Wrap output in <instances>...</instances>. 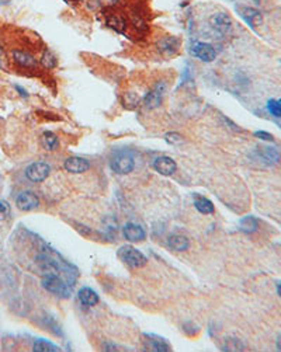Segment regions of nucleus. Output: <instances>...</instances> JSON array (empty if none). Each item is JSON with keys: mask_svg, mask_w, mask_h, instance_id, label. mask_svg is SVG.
Here are the masks:
<instances>
[{"mask_svg": "<svg viewBox=\"0 0 281 352\" xmlns=\"http://www.w3.org/2000/svg\"><path fill=\"white\" fill-rule=\"evenodd\" d=\"M41 285H42L45 291H48L50 293L61 297V299H68L72 295L71 286L68 285V282L65 279H62L61 276L55 274V272L45 274L42 276V279H41Z\"/></svg>", "mask_w": 281, "mask_h": 352, "instance_id": "1", "label": "nucleus"}, {"mask_svg": "<svg viewBox=\"0 0 281 352\" xmlns=\"http://www.w3.org/2000/svg\"><path fill=\"white\" fill-rule=\"evenodd\" d=\"M110 167L111 170L120 176L129 174L135 169V157L128 150H118L111 156Z\"/></svg>", "mask_w": 281, "mask_h": 352, "instance_id": "2", "label": "nucleus"}, {"mask_svg": "<svg viewBox=\"0 0 281 352\" xmlns=\"http://www.w3.org/2000/svg\"><path fill=\"white\" fill-rule=\"evenodd\" d=\"M118 259L121 260L124 264L129 267V268H142L148 263V259L143 253H141L137 248L131 247V246H122L120 250L117 251Z\"/></svg>", "mask_w": 281, "mask_h": 352, "instance_id": "3", "label": "nucleus"}, {"mask_svg": "<svg viewBox=\"0 0 281 352\" xmlns=\"http://www.w3.org/2000/svg\"><path fill=\"white\" fill-rule=\"evenodd\" d=\"M51 174V166L45 161H35L26 169V177L33 182H42Z\"/></svg>", "mask_w": 281, "mask_h": 352, "instance_id": "4", "label": "nucleus"}, {"mask_svg": "<svg viewBox=\"0 0 281 352\" xmlns=\"http://www.w3.org/2000/svg\"><path fill=\"white\" fill-rule=\"evenodd\" d=\"M190 51H191V55L194 58H197V59H200L201 62H205V63H210V62L215 61V58H217V51L208 42H201V41L194 42Z\"/></svg>", "mask_w": 281, "mask_h": 352, "instance_id": "5", "label": "nucleus"}, {"mask_svg": "<svg viewBox=\"0 0 281 352\" xmlns=\"http://www.w3.org/2000/svg\"><path fill=\"white\" fill-rule=\"evenodd\" d=\"M210 26L217 33L229 34L232 30V18L225 11H218L210 17Z\"/></svg>", "mask_w": 281, "mask_h": 352, "instance_id": "6", "label": "nucleus"}, {"mask_svg": "<svg viewBox=\"0 0 281 352\" xmlns=\"http://www.w3.org/2000/svg\"><path fill=\"white\" fill-rule=\"evenodd\" d=\"M166 93V84L163 82L158 83L152 91H149L145 99L142 100L143 105L149 108V110H154V108H158L160 104H162V100H163V96Z\"/></svg>", "mask_w": 281, "mask_h": 352, "instance_id": "7", "label": "nucleus"}, {"mask_svg": "<svg viewBox=\"0 0 281 352\" xmlns=\"http://www.w3.org/2000/svg\"><path fill=\"white\" fill-rule=\"evenodd\" d=\"M236 11L239 13V16L242 17L243 20L249 24L250 27H259L263 24V16L259 10H256L253 7L249 6H237Z\"/></svg>", "mask_w": 281, "mask_h": 352, "instance_id": "8", "label": "nucleus"}, {"mask_svg": "<svg viewBox=\"0 0 281 352\" xmlns=\"http://www.w3.org/2000/svg\"><path fill=\"white\" fill-rule=\"evenodd\" d=\"M154 166L155 171H158L160 176L165 177H170L171 174H175L177 170V165L175 160L169 157V156H159L154 160Z\"/></svg>", "mask_w": 281, "mask_h": 352, "instance_id": "9", "label": "nucleus"}, {"mask_svg": "<svg viewBox=\"0 0 281 352\" xmlns=\"http://www.w3.org/2000/svg\"><path fill=\"white\" fill-rule=\"evenodd\" d=\"M256 159L260 160L266 166H274L280 160V152L274 146H263L257 148L254 152Z\"/></svg>", "mask_w": 281, "mask_h": 352, "instance_id": "10", "label": "nucleus"}, {"mask_svg": "<svg viewBox=\"0 0 281 352\" xmlns=\"http://www.w3.org/2000/svg\"><path fill=\"white\" fill-rule=\"evenodd\" d=\"M16 205L18 209L24 212L34 210L39 206V198L31 191H23L16 198Z\"/></svg>", "mask_w": 281, "mask_h": 352, "instance_id": "11", "label": "nucleus"}, {"mask_svg": "<svg viewBox=\"0 0 281 352\" xmlns=\"http://www.w3.org/2000/svg\"><path fill=\"white\" fill-rule=\"evenodd\" d=\"M122 236L125 237L128 242L139 243L146 239V230L138 223L129 222V223L124 225V227H122Z\"/></svg>", "mask_w": 281, "mask_h": 352, "instance_id": "12", "label": "nucleus"}, {"mask_svg": "<svg viewBox=\"0 0 281 352\" xmlns=\"http://www.w3.org/2000/svg\"><path fill=\"white\" fill-rule=\"evenodd\" d=\"M143 347L146 351L154 352H167L171 348L167 342L159 336H154V334H145V341H143Z\"/></svg>", "mask_w": 281, "mask_h": 352, "instance_id": "13", "label": "nucleus"}, {"mask_svg": "<svg viewBox=\"0 0 281 352\" xmlns=\"http://www.w3.org/2000/svg\"><path fill=\"white\" fill-rule=\"evenodd\" d=\"M63 167L65 170L69 171V173H73V174H80V173H84L90 169V163L89 160L83 159V157H79V156H72V157H68L63 163Z\"/></svg>", "mask_w": 281, "mask_h": 352, "instance_id": "14", "label": "nucleus"}, {"mask_svg": "<svg viewBox=\"0 0 281 352\" xmlns=\"http://www.w3.org/2000/svg\"><path fill=\"white\" fill-rule=\"evenodd\" d=\"M77 297H79V302L82 303L83 306H89V308H93L99 303V295L89 286H84L80 291L77 292Z\"/></svg>", "mask_w": 281, "mask_h": 352, "instance_id": "15", "label": "nucleus"}, {"mask_svg": "<svg viewBox=\"0 0 281 352\" xmlns=\"http://www.w3.org/2000/svg\"><path fill=\"white\" fill-rule=\"evenodd\" d=\"M11 55H13V59H14V62H16L17 65H20V66L28 67V69H30V67L37 66V61H35V58H34L31 54L26 52V51L14 50Z\"/></svg>", "mask_w": 281, "mask_h": 352, "instance_id": "16", "label": "nucleus"}, {"mask_svg": "<svg viewBox=\"0 0 281 352\" xmlns=\"http://www.w3.org/2000/svg\"><path fill=\"white\" fill-rule=\"evenodd\" d=\"M158 50L160 51V54L163 55H173L179 48V39L175 37H165L160 41H158Z\"/></svg>", "mask_w": 281, "mask_h": 352, "instance_id": "17", "label": "nucleus"}, {"mask_svg": "<svg viewBox=\"0 0 281 352\" xmlns=\"http://www.w3.org/2000/svg\"><path fill=\"white\" fill-rule=\"evenodd\" d=\"M167 244L175 251H186L190 247L188 239L186 236H183V234H171V236H169Z\"/></svg>", "mask_w": 281, "mask_h": 352, "instance_id": "18", "label": "nucleus"}, {"mask_svg": "<svg viewBox=\"0 0 281 352\" xmlns=\"http://www.w3.org/2000/svg\"><path fill=\"white\" fill-rule=\"evenodd\" d=\"M41 145H42V148H44L45 150L52 152V150H56V149L59 148V138H58L54 132L47 131V132L42 133V136H41Z\"/></svg>", "mask_w": 281, "mask_h": 352, "instance_id": "19", "label": "nucleus"}, {"mask_svg": "<svg viewBox=\"0 0 281 352\" xmlns=\"http://www.w3.org/2000/svg\"><path fill=\"white\" fill-rule=\"evenodd\" d=\"M107 24L117 33H124L127 28V20L121 14H110L107 17Z\"/></svg>", "mask_w": 281, "mask_h": 352, "instance_id": "20", "label": "nucleus"}, {"mask_svg": "<svg viewBox=\"0 0 281 352\" xmlns=\"http://www.w3.org/2000/svg\"><path fill=\"white\" fill-rule=\"evenodd\" d=\"M194 206H196V209L199 210L200 214L203 215H212L215 210L214 204L205 197H197L194 199Z\"/></svg>", "mask_w": 281, "mask_h": 352, "instance_id": "21", "label": "nucleus"}, {"mask_svg": "<svg viewBox=\"0 0 281 352\" xmlns=\"http://www.w3.org/2000/svg\"><path fill=\"white\" fill-rule=\"evenodd\" d=\"M239 227L241 230L245 231V233H254V231L259 229V220L253 218V216H245L241 222H239Z\"/></svg>", "mask_w": 281, "mask_h": 352, "instance_id": "22", "label": "nucleus"}, {"mask_svg": "<svg viewBox=\"0 0 281 352\" xmlns=\"http://www.w3.org/2000/svg\"><path fill=\"white\" fill-rule=\"evenodd\" d=\"M33 351L35 352H55V351H59V348L56 347L55 344H52V342L47 341V340H42V338H38V340H35V342H34L33 345Z\"/></svg>", "mask_w": 281, "mask_h": 352, "instance_id": "23", "label": "nucleus"}, {"mask_svg": "<svg viewBox=\"0 0 281 352\" xmlns=\"http://www.w3.org/2000/svg\"><path fill=\"white\" fill-rule=\"evenodd\" d=\"M224 351H245L246 348H245V344H243L239 338H235V337H232V338H228L225 342H224V348H222Z\"/></svg>", "mask_w": 281, "mask_h": 352, "instance_id": "24", "label": "nucleus"}, {"mask_svg": "<svg viewBox=\"0 0 281 352\" xmlns=\"http://www.w3.org/2000/svg\"><path fill=\"white\" fill-rule=\"evenodd\" d=\"M267 110L273 116L281 118V100H269L267 101Z\"/></svg>", "mask_w": 281, "mask_h": 352, "instance_id": "25", "label": "nucleus"}, {"mask_svg": "<svg viewBox=\"0 0 281 352\" xmlns=\"http://www.w3.org/2000/svg\"><path fill=\"white\" fill-rule=\"evenodd\" d=\"M41 65L47 69H54L56 66V59L55 56L51 54L50 51H45L41 58Z\"/></svg>", "mask_w": 281, "mask_h": 352, "instance_id": "26", "label": "nucleus"}, {"mask_svg": "<svg viewBox=\"0 0 281 352\" xmlns=\"http://www.w3.org/2000/svg\"><path fill=\"white\" fill-rule=\"evenodd\" d=\"M11 214V208L9 202H6L3 199H0V222L6 220Z\"/></svg>", "mask_w": 281, "mask_h": 352, "instance_id": "27", "label": "nucleus"}, {"mask_svg": "<svg viewBox=\"0 0 281 352\" xmlns=\"http://www.w3.org/2000/svg\"><path fill=\"white\" fill-rule=\"evenodd\" d=\"M139 101H141V100H139V97H137L135 94H128L127 97L124 99V105L127 107L128 110H134Z\"/></svg>", "mask_w": 281, "mask_h": 352, "instance_id": "28", "label": "nucleus"}, {"mask_svg": "<svg viewBox=\"0 0 281 352\" xmlns=\"http://www.w3.org/2000/svg\"><path fill=\"white\" fill-rule=\"evenodd\" d=\"M9 58H7V54L5 52V50L2 48V45H0V69L2 71H7L9 69Z\"/></svg>", "mask_w": 281, "mask_h": 352, "instance_id": "29", "label": "nucleus"}, {"mask_svg": "<svg viewBox=\"0 0 281 352\" xmlns=\"http://www.w3.org/2000/svg\"><path fill=\"white\" fill-rule=\"evenodd\" d=\"M165 139H166V142L170 143V145H176V143H179V142H183L182 135H179V133H175V132L166 133Z\"/></svg>", "mask_w": 281, "mask_h": 352, "instance_id": "30", "label": "nucleus"}, {"mask_svg": "<svg viewBox=\"0 0 281 352\" xmlns=\"http://www.w3.org/2000/svg\"><path fill=\"white\" fill-rule=\"evenodd\" d=\"M254 136L262 139V140H266V142H274V136L270 132H266V131H256Z\"/></svg>", "mask_w": 281, "mask_h": 352, "instance_id": "31", "label": "nucleus"}, {"mask_svg": "<svg viewBox=\"0 0 281 352\" xmlns=\"http://www.w3.org/2000/svg\"><path fill=\"white\" fill-rule=\"evenodd\" d=\"M99 3L104 7H113L121 3V0H99Z\"/></svg>", "mask_w": 281, "mask_h": 352, "instance_id": "32", "label": "nucleus"}, {"mask_svg": "<svg viewBox=\"0 0 281 352\" xmlns=\"http://www.w3.org/2000/svg\"><path fill=\"white\" fill-rule=\"evenodd\" d=\"M16 88H17V91H18V93L21 94L23 97H27L28 93H27V91H24V88L20 87V86H16Z\"/></svg>", "mask_w": 281, "mask_h": 352, "instance_id": "33", "label": "nucleus"}, {"mask_svg": "<svg viewBox=\"0 0 281 352\" xmlns=\"http://www.w3.org/2000/svg\"><path fill=\"white\" fill-rule=\"evenodd\" d=\"M276 345H277V349H278V351H281V334L278 336V338H277Z\"/></svg>", "mask_w": 281, "mask_h": 352, "instance_id": "34", "label": "nucleus"}, {"mask_svg": "<svg viewBox=\"0 0 281 352\" xmlns=\"http://www.w3.org/2000/svg\"><path fill=\"white\" fill-rule=\"evenodd\" d=\"M277 293H278V296L281 297V282L277 285Z\"/></svg>", "mask_w": 281, "mask_h": 352, "instance_id": "35", "label": "nucleus"}, {"mask_svg": "<svg viewBox=\"0 0 281 352\" xmlns=\"http://www.w3.org/2000/svg\"><path fill=\"white\" fill-rule=\"evenodd\" d=\"M72 2H82V0H72Z\"/></svg>", "mask_w": 281, "mask_h": 352, "instance_id": "36", "label": "nucleus"}, {"mask_svg": "<svg viewBox=\"0 0 281 352\" xmlns=\"http://www.w3.org/2000/svg\"><path fill=\"white\" fill-rule=\"evenodd\" d=\"M253 2H256V3H259V2H260V0H253Z\"/></svg>", "mask_w": 281, "mask_h": 352, "instance_id": "37", "label": "nucleus"}]
</instances>
